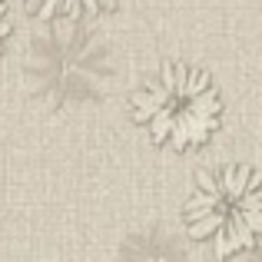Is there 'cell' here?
Wrapping results in <instances>:
<instances>
[{
  "instance_id": "4",
  "label": "cell",
  "mask_w": 262,
  "mask_h": 262,
  "mask_svg": "<svg viewBox=\"0 0 262 262\" xmlns=\"http://www.w3.org/2000/svg\"><path fill=\"white\" fill-rule=\"evenodd\" d=\"M10 37V20H7V0H0V47Z\"/></svg>"
},
{
  "instance_id": "3",
  "label": "cell",
  "mask_w": 262,
  "mask_h": 262,
  "mask_svg": "<svg viewBox=\"0 0 262 262\" xmlns=\"http://www.w3.org/2000/svg\"><path fill=\"white\" fill-rule=\"evenodd\" d=\"M116 0H24V10L33 13L37 20H80V17H93L103 13L106 7H113Z\"/></svg>"
},
{
  "instance_id": "1",
  "label": "cell",
  "mask_w": 262,
  "mask_h": 262,
  "mask_svg": "<svg viewBox=\"0 0 262 262\" xmlns=\"http://www.w3.org/2000/svg\"><path fill=\"white\" fill-rule=\"evenodd\" d=\"M183 223L189 239L206 243L219 262L252 249L262 236V176L252 166L199 173Z\"/></svg>"
},
{
  "instance_id": "2",
  "label": "cell",
  "mask_w": 262,
  "mask_h": 262,
  "mask_svg": "<svg viewBox=\"0 0 262 262\" xmlns=\"http://www.w3.org/2000/svg\"><path fill=\"white\" fill-rule=\"evenodd\" d=\"M223 103L216 96V86L203 70L192 67H163V73L143 93L133 96L136 123L149 129L156 143L173 149L203 146L219 129Z\"/></svg>"
}]
</instances>
